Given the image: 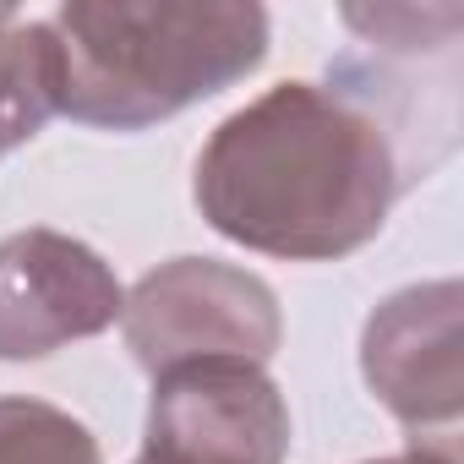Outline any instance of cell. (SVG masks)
I'll return each mask as SVG.
<instances>
[{"label":"cell","instance_id":"cell-2","mask_svg":"<svg viewBox=\"0 0 464 464\" xmlns=\"http://www.w3.org/2000/svg\"><path fill=\"white\" fill-rule=\"evenodd\" d=\"M55 104L93 131H148L268 61L252 0H66L55 17Z\"/></svg>","mask_w":464,"mask_h":464},{"label":"cell","instance_id":"cell-8","mask_svg":"<svg viewBox=\"0 0 464 464\" xmlns=\"http://www.w3.org/2000/svg\"><path fill=\"white\" fill-rule=\"evenodd\" d=\"M0 464H104V448L72 410L6 393L0 399Z\"/></svg>","mask_w":464,"mask_h":464},{"label":"cell","instance_id":"cell-6","mask_svg":"<svg viewBox=\"0 0 464 464\" xmlns=\"http://www.w3.org/2000/svg\"><path fill=\"white\" fill-rule=\"evenodd\" d=\"M361 377L404 431H453L464 410V290H393L361 328Z\"/></svg>","mask_w":464,"mask_h":464},{"label":"cell","instance_id":"cell-7","mask_svg":"<svg viewBox=\"0 0 464 464\" xmlns=\"http://www.w3.org/2000/svg\"><path fill=\"white\" fill-rule=\"evenodd\" d=\"M55 104V34L44 17H17L0 6V159L34 142Z\"/></svg>","mask_w":464,"mask_h":464},{"label":"cell","instance_id":"cell-1","mask_svg":"<svg viewBox=\"0 0 464 464\" xmlns=\"http://www.w3.org/2000/svg\"><path fill=\"white\" fill-rule=\"evenodd\" d=\"M410 191L404 153L377 110L344 88L279 82L213 126L197 153V213L263 257L339 263L382 236Z\"/></svg>","mask_w":464,"mask_h":464},{"label":"cell","instance_id":"cell-5","mask_svg":"<svg viewBox=\"0 0 464 464\" xmlns=\"http://www.w3.org/2000/svg\"><path fill=\"white\" fill-rule=\"evenodd\" d=\"M115 268L66 229H17L0 241V361H44L121 323Z\"/></svg>","mask_w":464,"mask_h":464},{"label":"cell","instance_id":"cell-3","mask_svg":"<svg viewBox=\"0 0 464 464\" xmlns=\"http://www.w3.org/2000/svg\"><path fill=\"white\" fill-rule=\"evenodd\" d=\"M121 334L131 361L148 377H164L197 361L268 366L285 339V312L268 279L236 263L169 257L131 285L121 306Z\"/></svg>","mask_w":464,"mask_h":464},{"label":"cell","instance_id":"cell-9","mask_svg":"<svg viewBox=\"0 0 464 464\" xmlns=\"http://www.w3.org/2000/svg\"><path fill=\"white\" fill-rule=\"evenodd\" d=\"M366 464H459L453 442H415L404 453H388V459H366Z\"/></svg>","mask_w":464,"mask_h":464},{"label":"cell","instance_id":"cell-4","mask_svg":"<svg viewBox=\"0 0 464 464\" xmlns=\"http://www.w3.org/2000/svg\"><path fill=\"white\" fill-rule=\"evenodd\" d=\"M290 404L263 366L197 361L153 377L148 431L131 464H285Z\"/></svg>","mask_w":464,"mask_h":464}]
</instances>
